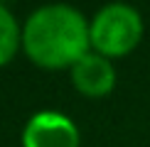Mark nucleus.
I'll use <instances>...</instances> for the list:
<instances>
[{
	"instance_id": "obj_3",
	"label": "nucleus",
	"mask_w": 150,
	"mask_h": 147,
	"mask_svg": "<svg viewBox=\"0 0 150 147\" xmlns=\"http://www.w3.org/2000/svg\"><path fill=\"white\" fill-rule=\"evenodd\" d=\"M22 147H79V127L62 113L42 110L27 120Z\"/></svg>"
},
{
	"instance_id": "obj_5",
	"label": "nucleus",
	"mask_w": 150,
	"mask_h": 147,
	"mask_svg": "<svg viewBox=\"0 0 150 147\" xmlns=\"http://www.w3.org/2000/svg\"><path fill=\"white\" fill-rule=\"evenodd\" d=\"M22 44V29L12 12L0 3V66L10 64L15 59L17 49Z\"/></svg>"
},
{
	"instance_id": "obj_1",
	"label": "nucleus",
	"mask_w": 150,
	"mask_h": 147,
	"mask_svg": "<svg viewBox=\"0 0 150 147\" xmlns=\"http://www.w3.org/2000/svg\"><path fill=\"white\" fill-rule=\"evenodd\" d=\"M22 49L40 69H71L91 49L89 22L67 3L42 5L22 24Z\"/></svg>"
},
{
	"instance_id": "obj_4",
	"label": "nucleus",
	"mask_w": 150,
	"mask_h": 147,
	"mask_svg": "<svg viewBox=\"0 0 150 147\" xmlns=\"http://www.w3.org/2000/svg\"><path fill=\"white\" fill-rule=\"evenodd\" d=\"M71 83L79 93L89 98H101L108 96L116 86V69L111 59L101 57L96 52H89L71 66Z\"/></svg>"
},
{
	"instance_id": "obj_2",
	"label": "nucleus",
	"mask_w": 150,
	"mask_h": 147,
	"mask_svg": "<svg viewBox=\"0 0 150 147\" xmlns=\"http://www.w3.org/2000/svg\"><path fill=\"white\" fill-rule=\"evenodd\" d=\"M91 49L106 59L126 57L143 39V17L128 3H108L89 22Z\"/></svg>"
}]
</instances>
